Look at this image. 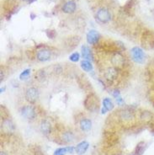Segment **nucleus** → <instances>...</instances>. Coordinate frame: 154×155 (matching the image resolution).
<instances>
[{
    "instance_id": "1",
    "label": "nucleus",
    "mask_w": 154,
    "mask_h": 155,
    "mask_svg": "<svg viewBox=\"0 0 154 155\" xmlns=\"http://www.w3.org/2000/svg\"><path fill=\"white\" fill-rule=\"evenodd\" d=\"M130 55L132 57V60L137 63L142 64L145 62V59H146V56H145L144 52L138 46H135L130 50Z\"/></svg>"
},
{
    "instance_id": "2",
    "label": "nucleus",
    "mask_w": 154,
    "mask_h": 155,
    "mask_svg": "<svg viewBox=\"0 0 154 155\" xmlns=\"http://www.w3.org/2000/svg\"><path fill=\"white\" fill-rule=\"evenodd\" d=\"M85 107L89 110H94L98 109L99 100L98 97H96L94 94H89L84 101Z\"/></svg>"
},
{
    "instance_id": "3",
    "label": "nucleus",
    "mask_w": 154,
    "mask_h": 155,
    "mask_svg": "<svg viewBox=\"0 0 154 155\" xmlns=\"http://www.w3.org/2000/svg\"><path fill=\"white\" fill-rule=\"evenodd\" d=\"M98 21H100L101 23H108L111 19L110 11L107 8H100L99 9L96 14Z\"/></svg>"
},
{
    "instance_id": "4",
    "label": "nucleus",
    "mask_w": 154,
    "mask_h": 155,
    "mask_svg": "<svg viewBox=\"0 0 154 155\" xmlns=\"http://www.w3.org/2000/svg\"><path fill=\"white\" fill-rule=\"evenodd\" d=\"M20 113L22 116L27 120H33L36 117V110L31 106H25L21 108Z\"/></svg>"
},
{
    "instance_id": "5",
    "label": "nucleus",
    "mask_w": 154,
    "mask_h": 155,
    "mask_svg": "<svg viewBox=\"0 0 154 155\" xmlns=\"http://www.w3.org/2000/svg\"><path fill=\"white\" fill-rule=\"evenodd\" d=\"M38 97H39V93H38V90L36 88L31 87V88L27 89L26 93H25V98L29 102L35 103L37 100Z\"/></svg>"
},
{
    "instance_id": "6",
    "label": "nucleus",
    "mask_w": 154,
    "mask_h": 155,
    "mask_svg": "<svg viewBox=\"0 0 154 155\" xmlns=\"http://www.w3.org/2000/svg\"><path fill=\"white\" fill-rule=\"evenodd\" d=\"M50 57H51V52L50 50L46 48L40 49L36 53V58L41 62L48 61Z\"/></svg>"
},
{
    "instance_id": "7",
    "label": "nucleus",
    "mask_w": 154,
    "mask_h": 155,
    "mask_svg": "<svg viewBox=\"0 0 154 155\" xmlns=\"http://www.w3.org/2000/svg\"><path fill=\"white\" fill-rule=\"evenodd\" d=\"M111 62H112V63H113V65L115 67H116V68H122L124 66L125 60H124V57L122 56L121 54L115 53L112 57V58H111Z\"/></svg>"
},
{
    "instance_id": "8",
    "label": "nucleus",
    "mask_w": 154,
    "mask_h": 155,
    "mask_svg": "<svg viewBox=\"0 0 154 155\" xmlns=\"http://www.w3.org/2000/svg\"><path fill=\"white\" fill-rule=\"evenodd\" d=\"M99 39V34L96 30H92L87 34V41L89 44H92V45L96 44Z\"/></svg>"
},
{
    "instance_id": "9",
    "label": "nucleus",
    "mask_w": 154,
    "mask_h": 155,
    "mask_svg": "<svg viewBox=\"0 0 154 155\" xmlns=\"http://www.w3.org/2000/svg\"><path fill=\"white\" fill-rule=\"evenodd\" d=\"M89 144L86 141H83L81 143H79L77 146L75 147V153L78 155H83L85 153L88 148H89Z\"/></svg>"
},
{
    "instance_id": "10",
    "label": "nucleus",
    "mask_w": 154,
    "mask_h": 155,
    "mask_svg": "<svg viewBox=\"0 0 154 155\" xmlns=\"http://www.w3.org/2000/svg\"><path fill=\"white\" fill-rule=\"evenodd\" d=\"M62 10L67 14H72L76 10V4L73 1H68L63 5Z\"/></svg>"
},
{
    "instance_id": "11",
    "label": "nucleus",
    "mask_w": 154,
    "mask_h": 155,
    "mask_svg": "<svg viewBox=\"0 0 154 155\" xmlns=\"http://www.w3.org/2000/svg\"><path fill=\"white\" fill-rule=\"evenodd\" d=\"M117 70L115 69V68H108V69L106 70L105 72L106 79L108 81H113V80H115L117 78Z\"/></svg>"
},
{
    "instance_id": "12",
    "label": "nucleus",
    "mask_w": 154,
    "mask_h": 155,
    "mask_svg": "<svg viewBox=\"0 0 154 155\" xmlns=\"http://www.w3.org/2000/svg\"><path fill=\"white\" fill-rule=\"evenodd\" d=\"M82 56L84 60H88V61L93 60V55L91 52V50L89 49V46H82Z\"/></svg>"
},
{
    "instance_id": "13",
    "label": "nucleus",
    "mask_w": 154,
    "mask_h": 155,
    "mask_svg": "<svg viewBox=\"0 0 154 155\" xmlns=\"http://www.w3.org/2000/svg\"><path fill=\"white\" fill-rule=\"evenodd\" d=\"M153 39V37L152 36H146V35H144L142 37V46L145 47V48H151L152 47V46L154 45L153 41H152Z\"/></svg>"
},
{
    "instance_id": "14",
    "label": "nucleus",
    "mask_w": 154,
    "mask_h": 155,
    "mask_svg": "<svg viewBox=\"0 0 154 155\" xmlns=\"http://www.w3.org/2000/svg\"><path fill=\"white\" fill-rule=\"evenodd\" d=\"M92 127V122L89 119H83L80 122V128L83 131H89Z\"/></svg>"
},
{
    "instance_id": "15",
    "label": "nucleus",
    "mask_w": 154,
    "mask_h": 155,
    "mask_svg": "<svg viewBox=\"0 0 154 155\" xmlns=\"http://www.w3.org/2000/svg\"><path fill=\"white\" fill-rule=\"evenodd\" d=\"M2 128L6 132H12L14 130V124H13L10 120H5L3 122V124H2Z\"/></svg>"
},
{
    "instance_id": "16",
    "label": "nucleus",
    "mask_w": 154,
    "mask_h": 155,
    "mask_svg": "<svg viewBox=\"0 0 154 155\" xmlns=\"http://www.w3.org/2000/svg\"><path fill=\"white\" fill-rule=\"evenodd\" d=\"M41 131L44 134H48L51 131V124L47 121H42L41 123Z\"/></svg>"
},
{
    "instance_id": "17",
    "label": "nucleus",
    "mask_w": 154,
    "mask_h": 155,
    "mask_svg": "<svg viewBox=\"0 0 154 155\" xmlns=\"http://www.w3.org/2000/svg\"><path fill=\"white\" fill-rule=\"evenodd\" d=\"M103 106H104V108H105L107 111L111 110L114 108L113 102H112L111 100L109 98L104 99V100H103Z\"/></svg>"
},
{
    "instance_id": "18",
    "label": "nucleus",
    "mask_w": 154,
    "mask_h": 155,
    "mask_svg": "<svg viewBox=\"0 0 154 155\" xmlns=\"http://www.w3.org/2000/svg\"><path fill=\"white\" fill-rule=\"evenodd\" d=\"M81 68L86 72H90L93 69V66L91 64V62L88 60H83L81 62Z\"/></svg>"
},
{
    "instance_id": "19",
    "label": "nucleus",
    "mask_w": 154,
    "mask_h": 155,
    "mask_svg": "<svg viewBox=\"0 0 154 155\" xmlns=\"http://www.w3.org/2000/svg\"><path fill=\"white\" fill-rule=\"evenodd\" d=\"M113 96L114 98L115 99V100H116V102L119 106H122L123 104H124V100H123V99L121 98V93H120V91L119 90H115L113 92Z\"/></svg>"
},
{
    "instance_id": "20",
    "label": "nucleus",
    "mask_w": 154,
    "mask_h": 155,
    "mask_svg": "<svg viewBox=\"0 0 154 155\" xmlns=\"http://www.w3.org/2000/svg\"><path fill=\"white\" fill-rule=\"evenodd\" d=\"M67 153H68L67 147H60V148H57L56 151L54 152L53 155H66Z\"/></svg>"
},
{
    "instance_id": "21",
    "label": "nucleus",
    "mask_w": 154,
    "mask_h": 155,
    "mask_svg": "<svg viewBox=\"0 0 154 155\" xmlns=\"http://www.w3.org/2000/svg\"><path fill=\"white\" fill-rule=\"evenodd\" d=\"M144 143H140L136 148V153L137 155H141L144 152Z\"/></svg>"
},
{
    "instance_id": "22",
    "label": "nucleus",
    "mask_w": 154,
    "mask_h": 155,
    "mask_svg": "<svg viewBox=\"0 0 154 155\" xmlns=\"http://www.w3.org/2000/svg\"><path fill=\"white\" fill-rule=\"evenodd\" d=\"M79 58H80V55H79L78 52H73L69 57V59L72 62H77L79 61Z\"/></svg>"
},
{
    "instance_id": "23",
    "label": "nucleus",
    "mask_w": 154,
    "mask_h": 155,
    "mask_svg": "<svg viewBox=\"0 0 154 155\" xmlns=\"http://www.w3.org/2000/svg\"><path fill=\"white\" fill-rule=\"evenodd\" d=\"M30 69H25L20 75V78L21 80H25V79L28 78V77L30 76Z\"/></svg>"
},
{
    "instance_id": "24",
    "label": "nucleus",
    "mask_w": 154,
    "mask_h": 155,
    "mask_svg": "<svg viewBox=\"0 0 154 155\" xmlns=\"http://www.w3.org/2000/svg\"><path fill=\"white\" fill-rule=\"evenodd\" d=\"M64 140H65L66 142H68V143H69V142H72L73 140V136L72 133H70V132H67V133H65L64 134Z\"/></svg>"
},
{
    "instance_id": "25",
    "label": "nucleus",
    "mask_w": 154,
    "mask_h": 155,
    "mask_svg": "<svg viewBox=\"0 0 154 155\" xmlns=\"http://www.w3.org/2000/svg\"><path fill=\"white\" fill-rule=\"evenodd\" d=\"M24 2H27V3H30V4H31L33 3L34 1H36V0H24Z\"/></svg>"
},
{
    "instance_id": "26",
    "label": "nucleus",
    "mask_w": 154,
    "mask_h": 155,
    "mask_svg": "<svg viewBox=\"0 0 154 155\" xmlns=\"http://www.w3.org/2000/svg\"><path fill=\"white\" fill-rule=\"evenodd\" d=\"M0 155H6V153H4V152H1V153H0Z\"/></svg>"
},
{
    "instance_id": "27",
    "label": "nucleus",
    "mask_w": 154,
    "mask_h": 155,
    "mask_svg": "<svg viewBox=\"0 0 154 155\" xmlns=\"http://www.w3.org/2000/svg\"><path fill=\"white\" fill-rule=\"evenodd\" d=\"M133 155H137V154H133Z\"/></svg>"
}]
</instances>
